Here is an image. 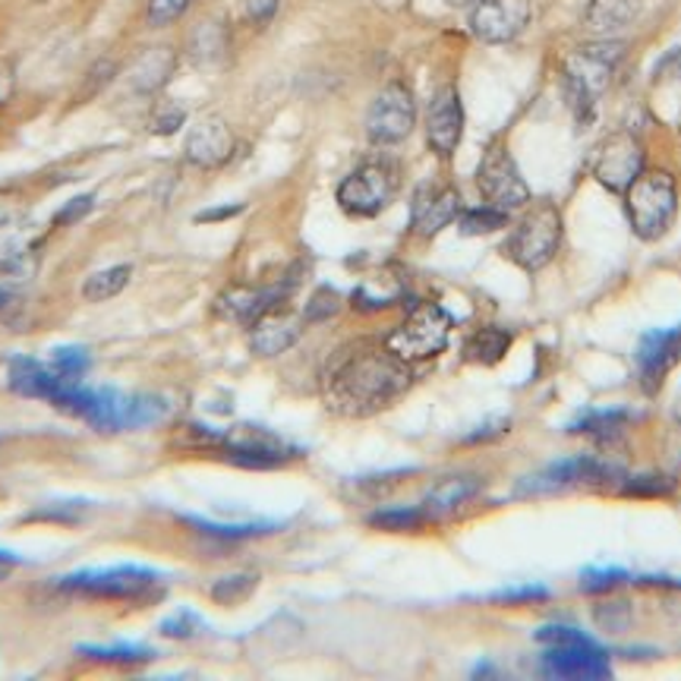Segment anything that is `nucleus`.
Returning a JSON list of instances; mask_svg holds the SVG:
<instances>
[{
  "label": "nucleus",
  "mask_w": 681,
  "mask_h": 681,
  "mask_svg": "<svg viewBox=\"0 0 681 681\" xmlns=\"http://www.w3.org/2000/svg\"><path fill=\"white\" fill-rule=\"evenodd\" d=\"M587 168L596 184L606 186L609 193L624 196V189L647 171V149H644L641 136L619 129L593 146Z\"/></svg>",
  "instance_id": "nucleus-9"
},
{
  "label": "nucleus",
  "mask_w": 681,
  "mask_h": 681,
  "mask_svg": "<svg viewBox=\"0 0 681 681\" xmlns=\"http://www.w3.org/2000/svg\"><path fill=\"white\" fill-rule=\"evenodd\" d=\"M628 581H631V574L621 568H590L581 574V590L590 596H609V593L624 587Z\"/></svg>",
  "instance_id": "nucleus-39"
},
{
  "label": "nucleus",
  "mask_w": 681,
  "mask_h": 681,
  "mask_svg": "<svg viewBox=\"0 0 681 681\" xmlns=\"http://www.w3.org/2000/svg\"><path fill=\"white\" fill-rule=\"evenodd\" d=\"M158 571L143 565H111L86 568L58 578V590L83 599H111V603H139L158 593Z\"/></svg>",
  "instance_id": "nucleus-4"
},
{
  "label": "nucleus",
  "mask_w": 681,
  "mask_h": 681,
  "mask_svg": "<svg viewBox=\"0 0 681 681\" xmlns=\"http://www.w3.org/2000/svg\"><path fill=\"white\" fill-rule=\"evenodd\" d=\"M186 121V111L181 104H174V101H161L156 108V114H152V133L156 136H171V133H177Z\"/></svg>",
  "instance_id": "nucleus-44"
},
{
  "label": "nucleus",
  "mask_w": 681,
  "mask_h": 681,
  "mask_svg": "<svg viewBox=\"0 0 681 681\" xmlns=\"http://www.w3.org/2000/svg\"><path fill=\"white\" fill-rule=\"evenodd\" d=\"M259 587V574L252 571H244V574H227V578H218L209 596L215 599L218 606H240L247 603L249 596Z\"/></svg>",
  "instance_id": "nucleus-32"
},
{
  "label": "nucleus",
  "mask_w": 681,
  "mask_h": 681,
  "mask_svg": "<svg viewBox=\"0 0 681 681\" xmlns=\"http://www.w3.org/2000/svg\"><path fill=\"white\" fill-rule=\"evenodd\" d=\"M184 521L189 527H196L199 533H206V536H215V540H252V536L275 533V524H212V521H202V518H184Z\"/></svg>",
  "instance_id": "nucleus-36"
},
{
  "label": "nucleus",
  "mask_w": 681,
  "mask_h": 681,
  "mask_svg": "<svg viewBox=\"0 0 681 681\" xmlns=\"http://www.w3.org/2000/svg\"><path fill=\"white\" fill-rule=\"evenodd\" d=\"M628 420H631L628 410H587V413H581L568 426V433L593 435V438H612V435H619L628 426Z\"/></svg>",
  "instance_id": "nucleus-28"
},
{
  "label": "nucleus",
  "mask_w": 681,
  "mask_h": 681,
  "mask_svg": "<svg viewBox=\"0 0 681 681\" xmlns=\"http://www.w3.org/2000/svg\"><path fill=\"white\" fill-rule=\"evenodd\" d=\"M465 202L458 186L451 184H423L417 186L413 202H410V231L423 240L435 237L448 224H455L461 215Z\"/></svg>",
  "instance_id": "nucleus-16"
},
{
  "label": "nucleus",
  "mask_w": 681,
  "mask_h": 681,
  "mask_svg": "<svg viewBox=\"0 0 681 681\" xmlns=\"http://www.w3.org/2000/svg\"><path fill=\"white\" fill-rule=\"evenodd\" d=\"M455 224L465 237H483V234H496L502 227H508L511 212H502V209L486 202V206H476V209H461Z\"/></svg>",
  "instance_id": "nucleus-31"
},
{
  "label": "nucleus",
  "mask_w": 681,
  "mask_h": 681,
  "mask_svg": "<svg viewBox=\"0 0 681 681\" xmlns=\"http://www.w3.org/2000/svg\"><path fill=\"white\" fill-rule=\"evenodd\" d=\"M410 379V363L388 344L354 340L332 357L322 375V398L338 417H372L398 401Z\"/></svg>",
  "instance_id": "nucleus-1"
},
{
  "label": "nucleus",
  "mask_w": 681,
  "mask_h": 681,
  "mask_svg": "<svg viewBox=\"0 0 681 681\" xmlns=\"http://www.w3.org/2000/svg\"><path fill=\"white\" fill-rule=\"evenodd\" d=\"M227 51V32L218 23H202L193 32V58L199 63H215Z\"/></svg>",
  "instance_id": "nucleus-35"
},
{
  "label": "nucleus",
  "mask_w": 681,
  "mask_h": 681,
  "mask_svg": "<svg viewBox=\"0 0 681 681\" xmlns=\"http://www.w3.org/2000/svg\"><path fill=\"white\" fill-rule=\"evenodd\" d=\"M13 89H16V73H13V63L0 58V108L13 98Z\"/></svg>",
  "instance_id": "nucleus-48"
},
{
  "label": "nucleus",
  "mask_w": 681,
  "mask_h": 681,
  "mask_svg": "<svg viewBox=\"0 0 681 681\" xmlns=\"http://www.w3.org/2000/svg\"><path fill=\"white\" fill-rule=\"evenodd\" d=\"M244 212V206H221V209H209V212H199L196 221L199 224H212V221H227V218L240 215Z\"/></svg>",
  "instance_id": "nucleus-49"
},
{
  "label": "nucleus",
  "mask_w": 681,
  "mask_h": 681,
  "mask_svg": "<svg viewBox=\"0 0 681 681\" xmlns=\"http://www.w3.org/2000/svg\"><path fill=\"white\" fill-rule=\"evenodd\" d=\"M561 237H565L561 212L553 202H536L533 209H527L521 215L511 237L505 240V256L518 269L533 275V272H543L556 259V252L561 249Z\"/></svg>",
  "instance_id": "nucleus-5"
},
{
  "label": "nucleus",
  "mask_w": 681,
  "mask_h": 681,
  "mask_svg": "<svg viewBox=\"0 0 681 681\" xmlns=\"http://www.w3.org/2000/svg\"><path fill=\"white\" fill-rule=\"evenodd\" d=\"M202 619L193 612V609H177V612H171L168 619L158 624V631L164 634V637H171V641H189V637H196V634H202Z\"/></svg>",
  "instance_id": "nucleus-40"
},
{
  "label": "nucleus",
  "mask_w": 681,
  "mask_h": 681,
  "mask_svg": "<svg viewBox=\"0 0 681 681\" xmlns=\"http://www.w3.org/2000/svg\"><path fill=\"white\" fill-rule=\"evenodd\" d=\"M92 502H83V498H70V502H48V505H38L32 508L29 515L23 518V524H79L86 515H89Z\"/></svg>",
  "instance_id": "nucleus-29"
},
{
  "label": "nucleus",
  "mask_w": 681,
  "mask_h": 681,
  "mask_svg": "<svg viewBox=\"0 0 681 681\" xmlns=\"http://www.w3.org/2000/svg\"><path fill=\"white\" fill-rule=\"evenodd\" d=\"M433 518L426 515L423 505H398V508H379L367 518V524L385 533H410V530H423Z\"/></svg>",
  "instance_id": "nucleus-27"
},
{
  "label": "nucleus",
  "mask_w": 681,
  "mask_h": 681,
  "mask_svg": "<svg viewBox=\"0 0 681 681\" xmlns=\"http://www.w3.org/2000/svg\"><path fill=\"white\" fill-rule=\"evenodd\" d=\"M404 297V281L382 272V275H372L367 278L357 290H354V307L363 312H375V310H388L395 307L398 300Z\"/></svg>",
  "instance_id": "nucleus-25"
},
{
  "label": "nucleus",
  "mask_w": 681,
  "mask_h": 681,
  "mask_svg": "<svg viewBox=\"0 0 681 681\" xmlns=\"http://www.w3.org/2000/svg\"><path fill=\"white\" fill-rule=\"evenodd\" d=\"M465 136V104L458 86H442L435 89L426 108V143L438 158H451L461 146Z\"/></svg>",
  "instance_id": "nucleus-17"
},
{
  "label": "nucleus",
  "mask_w": 681,
  "mask_h": 681,
  "mask_svg": "<svg viewBox=\"0 0 681 681\" xmlns=\"http://www.w3.org/2000/svg\"><path fill=\"white\" fill-rule=\"evenodd\" d=\"M95 206V196H76V199H70L66 206H63L61 212L54 215V227H66V224H76V221H83V218L92 212Z\"/></svg>",
  "instance_id": "nucleus-46"
},
{
  "label": "nucleus",
  "mask_w": 681,
  "mask_h": 681,
  "mask_svg": "<svg viewBox=\"0 0 681 681\" xmlns=\"http://www.w3.org/2000/svg\"><path fill=\"white\" fill-rule=\"evenodd\" d=\"M448 7H473V3H480V0H445Z\"/></svg>",
  "instance_id": "nucleus-51"
},
{
  "label": "nucleus",
  "mask_w": 681,
  "mask_h": 681,
  "mask_svg": "<svg viewBox=\"0 0 681 681\" xmlns=\"http://www.w3.org/2000/svg\"><path fill=\"white\" fill-rule=\"evenodd\" d=\"M624 58V41L599 38L574 48L561 63V95L574 114V121L587 129L596 117V98L609 89L612 73Z\"/></svg>",
  "instance_id": "nucleus-2"
},
{
  "label": "nucleus",
  "mask_w": 681,
  "mask_h": 681,
  "mask_svg": "<svg viewBox=\"0 0 681 681\" xmlns=\"http://www.w3.org/2000/svg\"><path fill=\"white\" fill-rule=\"evenodd\" d=\"M637 379L644 395H656L666 382V375L676 370L681 360V325L679 329H656L647 332L641 344H637Z\"/></svg>",
  "instance_id": "nucleus-18"
},
{
  "label": "nucleus",
  "mask_w": 681,
  "mask_h": 681,
  "mask_svg": "<svg viewBox=\"0 0 681 681\" xmlns=\"http://www.w3.org/2000/svg\"><path fill=\"white\" fill-rule=\"evenodd\" d=\"M593 621L603 628V631H609V634H621V631H628L631 628V603L628 599H599L596 606H593Z\"/></svg>",
  "instance_id": "nucleus-38"
},
{
  "label": "nucleus",
  "mask_w": 681,
  "mask_h": 681,
  "mask_svg": "<svg viewBox=\"0 0 681 681\" xmlns=\"http://www.w3.org/2000/svg\"><path fill=\"white\" fill-rule=\"evenodd\" d=\"M398 189H401L398 168L385 158H372V161L357 164L340 181L335 199H338L340 212H347L350 218H375L395 202Z\"/></svg>",
  "instance_id": "nucleus-6"
},
{
  "label": "nucleus",
  "mask_w": 681,
  "mask_h": 681,
  "mask_svg": "<svg viewBox=\"0 0 681 681\" xmlns=\"http://www.w3.org/2000/svg\"><path fill=\"white\" fill-rule=\"evenodd\" d=\"M16 565H20V556H13V553L0 549V581H7V574H10Z\"/></svg>",
  "instance_id": "nucleus-50"
},
{
  "label": "nucleus",
  "mask_w": 681,
  "mask_h": 681,
  "mask_svg": "<svg viewBox=\"0 0 681 681\" xmlns=\"http://www.w3.org/2000/svg\"><path fill=\"white\" fill-rule=\"evenodd\" d=\"M451 329H455L451 312L442 304L423 300L407 312V319L385 338V344L401 357L404 363H423V360L438 357L448 347Z\"/></svg>",
  "instance_id": "nucleus-7"
},
{
  "label": "nucleus",
  "mask_w": 681,
  "mask_h": 681,
  "mask_svg": "<svg viewBox=\"0 0 681 681\" xmlns=\"http://www.w3.org/2000/svg\"><path fill=\"white\" fill-rule=\"evenodd\" d=\"M304 325H307L304 315L278 307V310L265 312L259 322L249 325V347H252V354H259V357H278V354L290 350V347L300 340Z\"/></svg>",
  "instance_id": "nucleus-21"
},
{
  "label": "nucleus",
  "mask_w": 681,
  "mask_h": 681,
  "mask_svg": "<svg viewBox=\"0 0 681 681\" xmlns=\"http://www.w3.org/2000/svg\"><path fill=\"white\" fill-rule=\"evenodd\" d=\"M543 672L549 679H571V681H596L612 676L609 656L606 651L590 641L587 634L568 644H553L543 653Z\"/></svg>",
  "instance_id": "nucleus-13"
},
{
  "label": "nucleus",
  "mask_w": 681,
  "mask_h": 681,
  "mask_svg": "<svg viewBox=\"0 0 681 681\" xmlns=\"http://www.w3.org/2000/svg\"><path fill=\"white\" fill-rule=\"evenodd\" d=\"M275 13H278V0H247L244 7V16L252 29H265L275 20Z\"/></svg>",
  "instance_id": "nucleus-47"
},
{
  "label": "nucleus",
  "mask_w": 681,
  "mask_h": 681,
  "mask_svg": "<svg viewBox=\"0 0 681 681\" xmlns=\"http://www.w3.org/2000/svg\"><path fill=\"white\" fill-rule=\"evenodd\" d=\"M530 13V0H480L470 7V32L486 45H508L527 29Z\"/></svg>",
  "instance_id": "nucleus-15"
},
{
  "label": "nucleus",
  "mask_w": 681,
  "mask_h": 681,
  "mask_svg": "<svg viewBox=\"0 0 681 681\" xmlns=\"http://www.w3.org/2000/svg\"><path fill=\"white\" fill-rule=\"evenodd\" d=\"M624 212L631 221V231L641 240H659L669 234L676 212H679V184L669 171L653 168L644 171L634 184L624 189Z\"/></svg>",
  "instance_id": "nucleus-3"
},
{
  "label": "nucleus",
  "mask_w": 681,
  "mask_h": 681,
  "mask_svg": "<svg viewBox=\"0 0 681 681\" xmlns=\"http://www.w3.org/2000/svg\"><path fill=\"white\" fill-rule=\"evenodd\" d=\"M511 335L505 332V329H498V325H483V329H476L465 344V357L470 363H480V367H496L498 360L508 354V347H511Z\"/></svg>",
  "instance_id": "nucleus-26"
},
{
  "label": "nucleus",
  "mask_w": 681,
  "mask_h": 681,
  "mask_svg": "<svg viewBox=\"0 0 681 681\" xmlns=\"http://www.w3.org/2000/svg\"><path fill=\"white\" fill-rule=\"evenodd\" d=\"M476 186L483 199L502 212H518L530 206V186L505 143H493L483 152L480 168H476Z\"/></svg>",
  "instance_id": "nucleus-10"
},
{
  "label": "nucleus",
  "mask_w": 681,
  "mask_h": 681,
  "mask_svg": "<svg viewBox=\"0 0 681 681\" xmlns=\"http://www.w3.org/2000/svg\"><path fill=\"white\" fill-rule=\"evenodd\" d=\"M676 493V480L663 473H644V476H624L621 480V496L634 498H663Z\"/></svg>",
  "instance_id": "nucleus-37"
},
{
  "label": "nucleus",
  "mask_w": 681,
  "mask_h": 681,
  "mask_svg": "<svg viewBox=\"0 0 681 681\" xmlns=\"http://www.w3.org/2000/svg\"><path fill=\"white\" fill-rule=\"evenodd\" d=\"M83 659L95 663H111V666H136V663H149L156 659V651L139 647V644H111V647H79Z\"/></svg>",
  "instance_id": "nucleus-33"
},
{
  "label": "nucleus",
  "mask_w": 681,
  "mask_h": 681,
  "mask_svg": "<svg viewBox=\"0 0 681 681\" xmlns=\"http://www.w3.org/2000/svg\"><path fill=\"white\" fill-rule=\"evenodd\" d=\"M7 385L20 398H35V401L51 404L63 392V385H70V379H63L51 367L38 363L35 357L16 354L7 363Z\"/></svg>",
  "instance_id": "nucleus-20"
},
{
  "label": "nucleus",
  "mask_w": 681,
  "mask_h": 681,
  "mask_svg": "<svg viewBox=\"0 0 681 681\" xmlns=\"http://www.w3.org/2000/svg\"><path fill=\"white\" fill-rule=\"evenodd\" d=\"M92 367V354L79 344H70V347H54L51 350V370L70 379V382H79Z\"/></svg>",
  "instance_id": "nucleus-34"
},
{
  "label": "nucleus",
  "mask_w": 681,
  "mask_h": 681,
  "mask_svg": "<svg viewBox=\"0 0 681 681\" xmlns=\"http://www.w3.org/2000/svg\"><path fill=\"white\" fill-rule=\"evenodd\" d=\"M483 493V480L480 476H470V473H461V476H445L438 480L433 490L423 498V508L430 518H445V515H455L458 508H465L467 502Z\"/></svg>",
  "instance_id": "nucleus-22"
},
{
  "label": "nucleus",
  "mask_w": 681,
  "mask_h": 681,
  "mask_svg": "<svg viewBox=\"0 0 681 681\" xmlns=\"http://www.w3.org/2000/svg\"><path fill=\"white\" fill-rule=\"evenodd\" d=\"M189 3H193V0H149L146 20H149V26H156V29L171 26V23H177L186 10H189Z\"/></svg>",
  "instance_id": "nucleus-43"
},
{
  "label": "nucleus",
  "mask_w": 681,
  "mask_h": 681,
  "mask_svg": "<svg viewBox=\"0 0 681 681\" xmlns=\"http://www.w3.org/2000/svg\"><path fill=\"white\" fill-rule=\"evenodd\" d=\"M174 51L171 48H149V51H143L133 66H129V73H126V79H129V89L136 95H152L158 92L168 79H171V73H174Z\"/></svg>",
  "instance_id": "nucleus-23"
},
{
  "label": "nucleus",
  "mask_w": 681,
  "mask_h": 681,
  "mask_svg": "<svg viewBox=\"0 0 681 681\" xmlns=\"http://www.w3.org/2000/svg\"><path fill=\"white\" fill-rule=\"evenodd\" d=\"M202 435L231 465L247 467V470H275V467H284L287 461L300 458V451L294 445H287L281 435L269 433L262 426H234L224 433Z\"/></svg>",
  "instance_id": "nucleus-8"
},
{
  "label": "nucleus",
  "mask_w": 681,
  "mask_h": 681,
  "mask_svg": "<svg viewBox=\"0 0 681 681\" xmlns=\"http://www.w3.org/2000/svg\"><path fill=\"white\" fill-rule=\"evenodd\" d=\"M300 284V278H294V272L290 275H284L281 281L275 284H269V287H244V284H234V287H227L221 297H218V312L224 315V319H231V322H237V325H252V322H259L265 312L278 310L281 304L294 294V287Z\"/></svg>",
  "instance_id": "nucleus-14"
},
{
  "label": "nucleus",
  "mask_w": 681,
  "mask_h": 681,
  "mask_svg": "<svg viewBox=\"0 0 681 681\" xmlns=\"http://www.w3.org/2000/svg\"><path fill=\"white\" fill-rule=\"evenodd\" d=\"M549 596H553V590L543 587V584H521V587L498 590L490 599L498 606H530V603H543Z\"/></svg>",
  "instance_id": "nucleus-42"
},
{
  "label": "nucleus",
  "mask_w": 681,
  "mask_h": 681,
  "mask_svg": "<svg viewBox=\"0 0 681 681\" xmlns=\"http://www.w3.org/2000/svg\"><path fill=\"white\" fill-rule=\"evenodd\" d=\"M26 209H29V202H26V196H23L20 189L0 186V227L16 224L20 218L26 215Z\"/></svg>",
  "instance_id": "nucleus-45"
},
{
  "label": "nucleus",
  "mask_w": 681,
  "mask_h": 681,
  "mask_svg": "<svg viewBox=\"0 0 681 681\" xmlns=\"http://www.w3.org/2000/svg\"><path fill=\"white\" fill-rule=\"evenodd\" d=\"M644 10V0H590L584 10V29L609 38L612 32L624 29L637 13Z\"/></svg>",
  "instance_id": "nucleus-24"
},
{
  "label": "nucleus",
  "mask_w": 681,
  "mask_h": 681,
  "mask_svg": "<svg viewBox=\"0 0 681 681\" xmlns=\"http://www.w3.org/2000/svg\"><path fill=\"white\" fill-rule=\"evenodd\" d=\"M7 300H10V297H7V290H3V287H0V307H3V304H7Z\"/></svg>",
  "instance_id": "nucleus-52"
},
{
  "label": "nucleus",
  "mask_w": 681,
  "mask_h": 681,
  "mask_svg": "<svg viewBox=\"0 0 681 681\" xmlns=\"http://www.w3.org/2000/svg\"><path fill=\"white\" fill-rule=\"evenodd\" d=\"M340 310V294L335 287H319L310 297L307 310H304V322L312 325V322H329L332 315H338Z\"/></svg>",
  "instance_id": "nucleus-41"
},
{
  "label": "nucleus",
  "mask_w": 681,
  "mask_h": 681,
  "mask_svg": "<svg viewBox=\"0 0 681 681\" xmlns=\"http://www.w3.org/2000/svg\"><path fill=\"white\" fill-rule=\"evenodd\" d=\"M417 126V101L404 83H388L372 98L367 136L372 146H398Z\"/></svg>",
  "instance_id": "nucleus-11"
},
{
  "label": "nucleus",
  "mask_w": 681,
  "mask_h": 681,
  "mask_svg": "<svg viewBox=\"0 0 681 681\" xmlns=\"http://www.w3.org/2000/svg\"><path fill=\"white\" fill-rule=\"evenodd\" d=\"M133 278V269L129 265H111V269H101L92 272L86 284H83V297L89 304H104V300H114L121 290H126V284Z\"/></svg>",
  "instance_id": "nucleus-30"
},
{
  "label": "nucleus",
  "mask_w": 681,
  "mask_h": 681,
  "mask_svg": "<svg viewBox=\"0 0 681 681\" xmlns=\"http://www.w3.org/2000/svg\"><path fill=\"white\" fill-rule=\"evenodd\" d=\"M619 470L612 465H603L590 455H578V458H565V461L549 465L546 470L521 480L518 496H556V493L578 490V486H587V483H606Z\"/></svg>",
  "instance_id": "nucleus-12"
},
{
  "label": "nucleus",
  "mask_w": 681,
  "mask_h": 681,
  "mask_svg": "<svg viewBox=\"0 0 681 681\" xmlns=\"http://www.w3.org/2000/svg\"><path fill=\"white\" fill-rule=\"evenodd\" d=\"M237 149V139H234V129L224 124L221 117L209 114L202 121H196V126L186 133L184 156L189 164L202 168V171H215L224 168Z\"/></svg>",
  "instance_id": "nucleus-19"
}]
</instances>
